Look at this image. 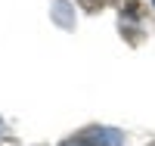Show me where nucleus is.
Masks as SVG:
<instances>
[{"instance_id":"obj_5","label":"nucleus","mask_w":155,"mask_h":146,"mask_svg":"<svg viewBox=\"0 0 155 146\" xmlns=\"http://www.w3.org/2000/svg\"><path fill=\"white\" fill-rule=\"evenodd\" d=\"M152 3H155V0H152Z\"/></svg>"},{"instance_id":"obj_1","label":"nucleus","mask_w":155,"mask_h":146,"mask_svg":"<svg viewBox=\"0 0 155 146\" xmlns=\"http://www.w3.org/2000/svg\"><path fill=\"white\" fill-rule=\"evenodd\" d=\"M84 137L93 143V146H121L124 143V134L115 131V127H90Z\"/></svg>"},{"instance_id":"obj_3","label":"nucleus","mask_w":155,"mask_h":146,"mask_svg":"<svg viewBox=\"0 0 155 146\" xmlns=\"http://www.w3.org/2000/svg\"><path fill=\"white\" fill-rule=\"evenodd\" d=\"M62 146H90V143H87V140H65Z\"/></svg>"},{"instance_id":"obj_4","label":"nucleus","mask_w":155,"mask_h":146,"mask_svg":"<svg viewBox=\"0 0 155 146\" xmlns=\"http://www.w3.org/2000/svg\"><path fill=\"white\" fill-rule=\"evenodd\" d=\"M0 134H3V121H0Z\"/></svg>"},{"instance_id":"obj_2","label":"nucleus","mask_w":155,"mask_h":146,"mask_svg":"<svg viewBox=\"0 0 155 146\" xmlns=\"http://www.w3.org/2000/svg\"><path fill=\"white\" fill-rule=\"evenodd\" d=\"M53 16H56V22L62 25V28H71V22H74L68 0H56V3H53Z\"/></svg>"}]
</instances>
